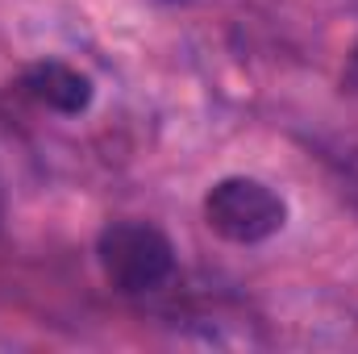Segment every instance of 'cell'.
Returning a JSON list of instances; mask_svg holds the SVG:
<instances>
[{"label": "cell", "instance_id": "5", "mask_svg": "<svg viewBox=\"0 0 358 354\" xmlns=\"http://www.w3.org/2000/svg\"><path fill=\"white\" fill-rule=\"evenodd\" d=\"M0 221H4V176H0Z\"/></svg>", "mask_w": 358, "mask_h": 354}, {"label": "cell", "instance_id": "4", "mask_svg": "<svg viewBox=\"0 0 358 354\" xmlns=\"http://www.w3.org/2000/svg\"><path fill=\"white\" fill-rule=\"evenodd\" d=\"M342 84L350 92H358V42H355V50H350V59H346V71H342Z\"/></svg>", "mask_w": 358, "mask_h": 354}, {"label": "cell", "instance_id": "3", "mask_svg": "<svg viewBox=\"0 0 358 354\" xmlns=\"http://www.w3.org/2000/svg\"><path fill=\"white\" fill-rule=\"evenodd\" d=\"M21 92L34 100V104H42V108H50V113H63V117H80V113H88L92 96V80L80 71V67H71V63H63V59H42V63H34V67H25V76H21Z\"/></svg>", "mask_w": 358, "mask_h": 354}, {"label": "cell", "instance_id": "2", "mask_svg": "<svg viewBox=\"0 0 358 354\" xmlns=\"http://www.w3.org/2000/svg\"><path fill=\"white\" fill-rule=\"evenodd\" d=\"M204 225L234 246H259L287 225V200L255 176H225L204 192Z\"/></svg>", "mask_w": 358, "mask_h": 354}, {"label": "cell", "instance_id": "1", "mask_svg": "<svg viewBox=\"0 0 358 354\" xmlns=\"http://www.w3.org/2000/svg\"><path fill=\"white\" fill-rule=\"evenodd\" d=\"M96 263L121 296H150L171 283L176 246L150 221H108L96 238Z\"/></svg>", "mask_w": 358, "mask_h": 354}]
</instances>
